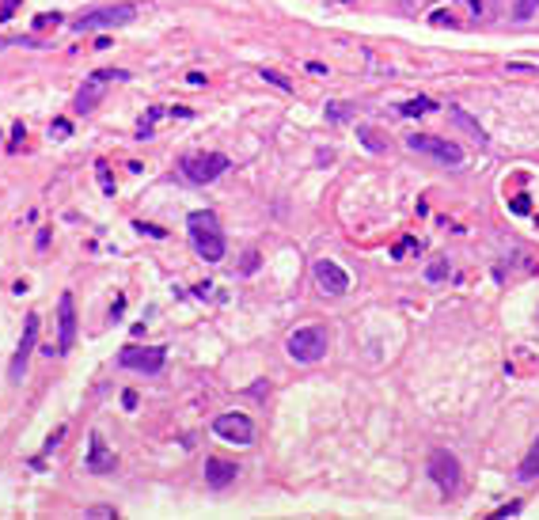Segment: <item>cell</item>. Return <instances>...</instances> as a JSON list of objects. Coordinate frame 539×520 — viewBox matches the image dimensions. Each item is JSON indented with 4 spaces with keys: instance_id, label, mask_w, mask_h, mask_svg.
Segmentation results:
<instances>
[{
    "instance_id": "6da1fadb",
    "label": "cell",
    "mask_w": 539,
    "mask_h": 520,
    "mask_svg": "<svg viewBox=\"0 0 539 520\" xmlns=\"http://www.w3.org/2000/svg\"><path fill=\"white\" fill-rule=\"evenodd\" d=\"M186 232H190L194 251L202 254L205 262H221L224 259V232H221V224H217L213 213H205V209L190 213L186 217Z\"/></svg>"
},
{
    "instance_id": "7a4b0ae2",
    "label": "cell",
    "mask_w": 539,
    "mask_h": 520,
    "mask_svg": "<svg viewBox=\"0 0 539 520\" xmlns=\"http://www.w3.org/2000/svg\"><path fill=\"white\" fill-rule=\"evenodd\" d=\"M285 350H289V357H293V361H300V364H315V361H323V357H327V350H331V338H327V330H323V327H300V330H293V335H289Z\"/></svg>"
},
{
    "instance_id": "3957f363",
    "label": "cell",
    "mask_w": 539,
    "mask_h": 520,
    "mask_svg": "<svg viewBox=\"0 0 539 520\" xmlns=\"http://www.w3.org/2000/svg\"><path fill=\"white\" fill-rule=\"evenodd\" d=\"M224 171H228V156H224V152H194V156L183 160V175L190 183H197V186L221 179Z\"/></svg>"
},
{
    "instance_id": "277c9868",
    "label": "cell",
    "mask_w": 539,
    "mask_h": 520,
    "mask_svg": "<svg viewBox=\"0 0 539 520\" xmlns=\"http://www.w3.org/2000/svg\"><path fill=\"white\" fill-rule=\"evenodd\" d=\"M406 148H410V152H425V156L441 160V163H448V168H459V163H464V148H459L456 141H445V137L414 134V137H406Z\"/></svg>"
},
{
    "instance_id": "5b68a950",
    "label": "cell",
    "mask_w": 539,
    "mask_h": 520,
    "mask_svg": "<svg viewBox=\"0 0 539 520\" xmlns=\"http://www.w3.org/2000/svg\"><path fill=\"white\" fill-rule=\"evenodd\" d=\"M111 80H129V72H122V69H99V72H92V76L84 80L80 95H76V114H92Z\"/></svg>"
},
{
    "instance_id": "8992f818",
    "label": "cell",
    "mask_w": 539,
    "mask_h": 520,
    "mask_svg": "<svg viewBox=\"0 0 539 520\" xmlns=\"http://www.w3.org/2000/svg\"><path fill=\"white\" fill-rule=\"evenodd\" d=\"M137 19V8L134 4H114V8H95V12L80 16L72 23V31H103V27H126Z\"/></svg>"
},
{
    "instance_id": "52a82bcc",
    "label": "cell",
    "mask_w": 539,
    "mask_h": 520,
    "mask_svg": "<svg viewBox=\"0 0 539 520\" xmlns=\"http://www.w3.org/2000/svg\"><path fill=\"white\" fill-rule=\"evenodd\" d=\"M168 361V350L163 346H126L118 353V364L122 369H134V372H145V376H156Z\"/></svg>"
},
{
    "instance_id": "ba28073f",
    "label": "cell",
    "mask_w": 539,
    "mask_h": 520,
    "mask_svg": "<svg viewBox=\"0 0 539 520\" xmlns=\"http://www.w3.org/2000/svg\"><path fill=\"white\" fill-rule=\"evenodd\" d=\"M429 479L441 486V494H456L459 490V460L448 448H433L429 452Z\"/></svg>"
},
{
    "instance_id": "9c48e42d",
    "label": "cell",
    "mask_w": 539,
    "mask_h": 520,
    "mask_svg": "<svg viewBox=\"0 0 539 520\" xmlns=\"http://www.w3.org/2000/svg\"><path fill=\"white\" fill-rule=\"evenodd\" d=\"M38 327H42V315L31 312V315H27V327H23V338H19V350H16L12 364H8V380H12V384L23 380V372H27V357H31V350L38 346Z\"/></svg>"
},
{
    "instance_id": "30bf717a",
    "label": "cell",
    "mask_w": 539,
    "mask_h": 520,
    "mask_svg": "<svg viewBox=\"0 0 539 520\" xmlns=\"http://www.w3.org/2000/svg\"><path fill=\"white\" fill-rule=\"evenodd\" d=\"M213 433L224 437V440H232V445H251V440H255V426H251L247 414L232 411V414H217Z\"/></svg>"
},
{
    "instance_id": "8fae6325",
    "label": "cell",
    "mask_w": 539,
    "mask_h": 520,
    "mask_svg": "<svg viewBox=\"0 0 539 520\" xmlns=\"http://www.w3.org/2000/svg\"><path fill=\"white\" fill-rule=\"evenodd\" d=\"M72 342H76V300H72V293H61L58 296V350L53 353H69L72 350Z\"/></svg>"
},
{
    "instance_id": "7c38bea8",
    "label": "cell",
    "mask_w": 539,
    "mask_h": 520,
    "mask_svg": "<svg viewBox=\"0 0 539 520\" xmlns=\"http://www.w3.org/2000/svg\"><path fill=\"white\" fill-rule=\"evenodd\" d=\"M312 273H315V285H319L323 293H331V296L349 293V273L338 266L334 259H319L315 266H312Z\"/></svg>"
},
{
    "instance_id": "4fadbf2b",
    "label": "cell",
    "mask_w": 539,
    "mask_h": 520,
    "mask_svg": "<svg viewBox=\"0 0 539 520\" xmlns=\"http://www.w3.org/2000/svg\"><path fill=\"white\" fill-rule=\"evenodd\" d=\"M84 471H92V475H111V471H114V452L107 448V440L99 437V433H92V445H87Z\"/></svg>"
},
{
    "instance_id": "5bb4252c",
    "label": "cell",
    "mask_w": 539,
    "mask_h": 520,
    "mask_svg": "<svg viewBox=\"0 0 539 520\" xmlns=\"http://www.w3.org/2000/svg\"><path fill=\"white\" fill-rule=\"evenodd\" d=\"M236 475H239L236 463H228L221 456H209L205 460V486H209V490H224V486H232Z\"/></svg>"
},
{
    "instance_id": "9a60e30c",
    "label": "cell",
    "mask_w": 539,
    "mask_h": 520,
    "mask_svg": "<svg viewBox=\"0 0 539 520\" xmlns=\"http://www.w3.org/2000/svg\"><path fill=\"white\" fill-rule=\"evenodd\" d=\"M516 479H521V482L539 479V440H535L532 448H528V456L521 460V467H516Z\"/></svg>"
},
{
    "instance_id": "2e32d148",
    "label": "cell",
    "mask_w": 539,
    "mask_h": 520,
    "mask_svg": "<svg viewBox=\"0 0 539 520\" xmlns=\"http://www.w3.org/2000/svg\"><path fill=\"white\" fill-rule=\"evenodd\" d=\"M448 114H452V121H456V126H464L467 134L479 141V145H482V141H486V134H482V126H479L475 118H467V114H464V110H459V107H452V110H448Z\"/></svg>"
},
{
    "instance_id": "e0dca14e",
    "label": "cell",
    "mask_w": 539,
    "mask_h": 520,
    "mask_svg": "<svg viewBox=\"0 0 539 520\" xmlns=\"http://www.w3.org/2000/svg\"><path fill=\"white\" fill-rule=\"evenodd\" d=\"M429 110H437V103H433V99H410V103H403V114H406V118L429 114Z\"/></svg>"
},
{
    "instance_id": "ac0fdd59",
    "label": "cell",
    "mask_w": 539,
    "mask_h": 520,
    "mask_svg": "<svg viewBox=\"0 0 539 520\" xmlns=\"http://www.w3.org/2000/svg\"><path fill=\"white\" fill-rule=\"evenodd\" d=\"M425 278H429V281H445V278H448V259L429 262V266H425Z\"/></svg>"
},
{
    "instance_id": "d6986e66",
    "label": "cell",
    "mask_w": 539,
    "mask_h": 520,
    "mask_svg": "<svg viewBox=\"0 0 539 520\" xmlns=\"http://www.w3.org/2000/svg\"><path fill=\"white\" fill-rule=\"evenodd\" d=\"M357 137L365 141V148H372V152H383V141H380L376 134H372L369 126H361V129H357Z\"/></svg>"
},
{
    "instance_id": "ffe728a7",
    "label": "cell",
    "mask_w": 539,
    "mask_h": 520,
    "mask_svg": "<svg viewBox=\"0 0 539 520\" xmlns=\"http://www.w3.org/2000/svg\"><path fill=\"white\" fill-rule=\"evenodd\" d=\"M429 23L433 27H456V19H452L448 8H437V12H429Z\"/></svg>"
},
{
    "instance_id": "44dd1931",
    "label": "cell",
    "mask_w": 539,
    "mask_h": 520,
    "mask_svg": "<svg viewBox=\"0 0 539 520\" xmlns=\"http://www.w3.org/2000/svg\"><path fill=\"white\" fill-rule=\"evenodd\" d=\"M262 80H266V84H273V87H281V92H293V84L285 80L281 72H273V69H262Z\"/></svg>"
},
{
    "instance_id": "7402d4cb",
    "label": "cell",
    "mask_w": 539,
    "mask_h": 520,
    "mask_svg": "<svg viewBox=\"0 0 539 520\" xmlns=\"http://www.w3.org/2000/svg\"><path fill=\"white\" fill-rule=\"evenodd\" d=\"M535 8H539V0H516V12H513V16H516V19H528Z\"/></svg>"
},
{
    "instance_id": "603a6c76",
    "label": "cell",
    "mask_w": 539,
    "mask_h": 520,
    "mask_svg": "<svg viewBox=\"0 0 539 520\" xmlns=\"http://www.w3.org/2000/svg\"><path fill=\"white\" fill-rule=\"evenodd\" d=\"M95 168H99V183H103V190L114 197V179H111V171H107V163H95Z\"/></svg>"
},
{
    "instance_id": "cb8c5ba5",
    "label": "cell",
    "mask_w": 539,
    "mask_h": 520,
    "mask_svg": "<svg viewBox=\"0 0 539 520\" xmlns=\"http://www.w3.org/2000/svg\"><path fill=\"white\" fill-rule=\"evenodd\" d=\"M327 118H331V121H342V118H349L346 103H331V107H327Z\"/></svg>"
},
{
    "instance_id": "d4e9b609",
    "label": "cell",
    "mask_w": 539,
    "mask_h": 520,
    "mask_svg": "<svg viewBox=\"0 0 539 520\" xmlns=\"http://www.w3.org/2000/svg\"><path fill=\"white\" fill-rule=\"evenodd\" d=\"M69 121H65V118H58V121H53V126H50V134H58V137H69Z\"/></svg>"
},
{
    "instance_id": "484cf974",
    "label": "cell",
    "mask_w": 539,
    "mask_h": 520,
    "mask_svg": "<svg viewBox=\"0 0 539 520\" xmlns=\"http://www.w3.org/2000/svg\"><path fill=\"white\" fill-rule=\"evenodd\" d=\"M65 437V426H58V429H53V433H50V440H46V452H53V448H58V440Z\"/></svg>"
},
{
    "instance_id": "4316f807",
    "label": "cell",
    "mask_w": 539,
    "mask_h": 520,
    "mask_svg": "<svg viewBox=\"0 0 539 520\" xmlns=\"http://www.w3.org/2000/svg\"><path fill=\"white\" fill-rule=\"evenodd\" d=\"M509 209H513V213H528L532 205H528V197L521 194V197H513V205H509Z\"/></svg>"
},
{
    "instance_id": "83f0119b",
    "label": "cell",
    "mask_w": 539,
    "mask_h": 520,
    "mask_svg": "<svg viewBox=\"0 0 539 520\" xmlns=\"http://www.w3.org/2000/svg\"><path fill=\"white\" fill-rule=\"evenodd\" d=\"M145 236H152V239H163V228H156V224H137Z\"/></svg>"
},
{
    "instance_id": "f1b7e54d",
    "label": "cell",
    "mask_w": 539,
    "mask_h": 520,
    "mask_svg": "<svg viewBox=\"0 0 539 520\" xmlns=\"http://www.w3.org/2000/svg\"><path fill=\"white\" fill-rule=\"evenodd\" d=\"M50 23H53V27H58V23H61V16H58V12H53V16L46 12V16H42V19H38V27H50Z\"/></svg>"
},
{
    "instance_id": "f546056e",
    "label": "cell",
    "mask_w": 539,
    "mask_h": 520,
    "mask_svg": "<svg viewBox=\"0 0 539 520\" xmlns=\"http://www.w3.org/2000/svg\"><path fill=\"white\" fill-rule=\"evenodd\" d=\"M516 513H521V505H516V502H513V505H505V509H498V513H494V516H516Z\"/></svg>"
},
{
    "instance_id": "4dcf8cb0",
    "label": "cell",
    "mask_w": 539,
    "mask_h": 520,
    "mask_svg": "<svg viewBox=\"0 0 539 520\" xmlns=\"http://www.w3.org/2000/svg\"><path fill=\"white\" fill-rule=\"evenodd\" d=\"M122 406H126V411H134V406H137V391H126V395H122Z\"/></svg>"
},
{
    "instance_id": "1f68e13d",
    "label": "cell",
    "mask_w": 539,
    "mask_h": 520,
    "mask_svg": "<svg viewBox=\"0 0 539 520\" xmlns=\"http://www.w3.org/2000/svg\"><path fill=\"white\" fill-rule=\"evenodd\" d=\"M87 516H99V520H103V516H114V509H103V505H99V509H87Z\"/></svg>"
},
{
    "instance_id": "d6a6232c",
    "label": "cell",
    "mask_w": 539,
    "mask_h": 520,
    "mask_svg": "<svg viewBox=\"0 0 539 520\" xmlns=\"http://www.w3.org/2000/svg\"><path fill=\"white\" fill-rule=\"evenodd\" d=\"M255 266H258V254H255V251H251V254H247V262H244V270L251 273V270H255Z\"/></svg>"
},
{
    "instance_id": "836d02e7",
    "label": "cell",
    "mask_w": 539,
    "mask_h": 520,
    "mask_svg": "<svg viewBox=\"0 0 539 520\" xmlns=\"http://www.w3.org/2000/svg\"><path fill=\"white\" fill-rule=\"evenodd\" d=\"M509 72H535V65H516V61H513Z\"/></svg>"
},
{
    "instance_id": "e575fe53",
    "label": "cell",
    "mask_w": 539,
    "mask_h": 520,
    "mask_svg": "<svg viewBox=\"0 0 539 520\" xmlns=\"http://www.w3.org/2000/svg\"><path fill=\"white\" fill-rule=\"evenodd\" d=\"M186 80H190L194 87H202V84H205V72H190V76H186Z\"/></svg>"
}]
</instances>
